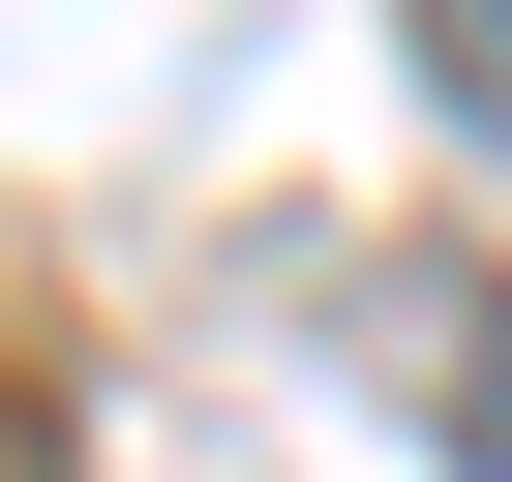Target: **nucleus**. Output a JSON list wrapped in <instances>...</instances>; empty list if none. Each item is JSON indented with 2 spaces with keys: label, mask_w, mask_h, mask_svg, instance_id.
Here are the masks:
<instances>
[{
  "label": "nucleus",
  "mask_w": 512,
  "mask_h": 482,
  "mask_svg": "<svg viewBox=\"0 0 512 482\" xmlns=\"http://www.w3.org/2000/svg\"><path fill=\"white\" fill-rule=\"evenodd\" d=\"M392 362H422V452H452V482H512V272H422V302H392Z\"/></svg>",
  "instance_id": "f257e3e1"
},
{
  "label": "nucleus",
  "mask_w": 512,
  "mask_h": 482,
  "mask_svg": "<svg viewBox=\"0 0 512 482\" xmlns=\"http://www.w3.org/2000/svg\"><path fill=\"white\" fill-rule=\"evenodd\" d=\"M422 61H452V121H512V0H422Z\"/></svg>",
  "instance_id": "f03ea898"
}]
</instances>
